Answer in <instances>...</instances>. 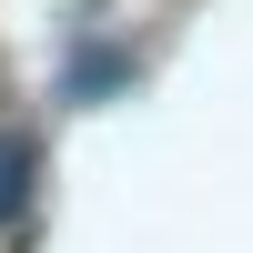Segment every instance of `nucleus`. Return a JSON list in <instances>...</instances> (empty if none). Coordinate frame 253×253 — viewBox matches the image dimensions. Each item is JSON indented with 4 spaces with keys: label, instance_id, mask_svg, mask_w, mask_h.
<instances>
[{
    "label": "nucleus",
    "instance_id": "1",
    "mask_svg": "<svg viewBox=\"0 0 253 253\" xmlns=\"http://www.w3.org/2000/svg\"><path fill=\"white\" fill-rule=\"evenodd\" d=\"M20 193H31V132H0V223L20 213Z\"/></svg>",
    "mask_w": 253,
    "mask_h": 253
}]
</instances>
